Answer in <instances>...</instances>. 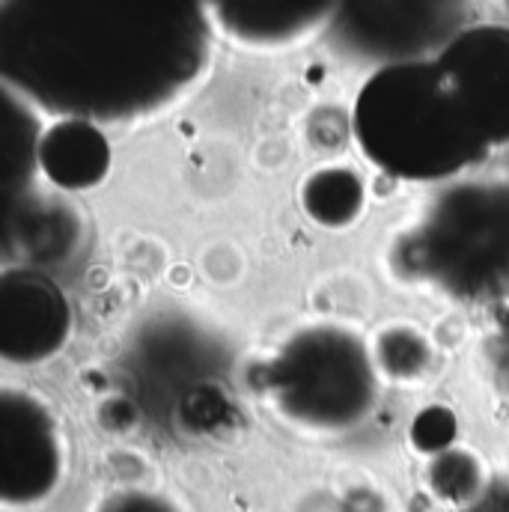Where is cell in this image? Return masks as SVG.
<instances>
[{
	"mask_svg": "<svg viewBox=\"0 0 509 512\" xmlns=\"http://www.w3.org/2000/svg\"><path fill=\"white\" fill-rule=\"evenodd\" d=\"M197 0H3L9 84L57 117L146 120L203 72Z\"/></svg>",
	"mask_w": 509,
	"mask_h": 512,
	"instance_id": "cell-1",
	"label": "cell"
},
{
	"mask_svg": "<svg viewBox=\"0 0 509 512\" xmlns=\"http://www.w3.org/2000/svg\"><path fill=\"white\" fill-rule=\"evenodd\" d=\"M492 149L509 146V30L471 27L438 54Z\"/></svg>",
	"mask_w": 509,
	"mask_h": 512,
	"instance_id": "cell-7",
	"label": "cell"
},
{
	"mask_svg": "<svg viewBox=\"0 0 509 512\" xmlns=\"http://www.w3.org/2000/svg\"><path fill=\"white\" fill-rule=\"evenodd\" d=\"M352 131L367 161L408 182H444L495 152L438 57L379 69L358 93Z\"/></svg>",
	"mask_w": 509,
	"mask_h": 512,
	"instance_id": "cell-2",
	"label": "cell"
},
{
	"mask_svg": "<svg viewBox=\"0 0 509 512\" xmlns=\"http://www.w3.org/2000/svg\"><path fill=\"white\" fill-rule=\"evenodd\" d=\"M256 384L271 417L313 441L361 432L376 417L387 387L373 343L340 322L289 331L259 364Z\"/></svg>",
	"mask_w": 509,
	"mask_h": 512,
	"instance_id": "cell-4",
	"label": "cell"
},
{
	"mask_svg": "<svg viewBox=\"0 0 509 512\" xmlns=\"http://www.w3.org/2000/svg\"><path fill=\"white\" fill-rule=\"evenodd\" d=\"M498 379H501V387L509 393V328L498 340Z\"/></svg>",
	"mask_w": 509,
	"mask_h": 512,
	"instance_id": "cell-14",
	"label": "cell"
},
{
	"mask_svg": "<svg viewBox=\"0 0 509 512\" xmlns=\"http://www.w3.org/2000/svg\"><path fill=\"white\" fill-rule=\"evenodd\" d=\"M387 268L408 286L468 307L509 301V182L444 188L387 248Z\"/></svg>",
	"mask_w": 509,
	"mask_h": 512,
	"instance_id": "cell-3",
	"label": "cell"
},
{
	"mask_svg": "<svg viewBox=\"0 0 509 512\" xmlns=\"http://www.w3.org/2000/svg\"><path fill=\"white\" fill-rule=\"evenodd\" d=\"M370 343H373L376 367L382 373L384 384L417 387L429 379L435 367V346L429 334L417 325H408V322L387 325Z\"/></svg>",
	"mask_w": 509,
	"mask_h": 512,
	"instance_id": "cell-11",
	"label": "cell"
},
{
	"mask_svg": "<svg viewBox=\"0 0 509 512\" xmlns=\"http://www.w3.org/2000/svg\"><path fill=\"white\" fill-rule=\"evenodd\" d=\"M462 512H509V477H492L483 495Z\"/></svg>",
	"mask_w": 509,
	"mask_h": 512,
	"instance_id": "cell-13",
	"label": "cell"
},
{
	"mask_svg": "<svg viewBox=\"0 0 509 512\" xmlns=\"http://www.w3.org/2000/svg\"><path fill=\"white\" fill-rule=\"evenodd\" d=\"M36 164L51 185L63 191H87L105 182L111 170V146L96 123L60 117L42 128Z\"/></svg>",
	"mask_w": 509,
	"mask_h": 512,
	"instance_id": "cell-8",
	"label": "cell"
},
{
	"mask_svg": "<svg viewBox=\"0 0 509 512\" xmlns=\"http://www.w3.org/2000/svg\"><path fill=\"white\" fill-rule=\"evenodd\" d=\"M489 483H492V474L483 456L456 441L432 453L426 462V489L432 492L438 504L450 507L453 512L471 507Z\"/></svg>",
	"mask_w": 509,
	"mask_h": 512,
	"instance_id": "cell-10",
	"label": "cell"
},
{
	"mask_svg": "<svg viewBox=\"0 0 509 512\" xmlns=\"http://www.w3.org/2000/svg\"><path fill=\"white\" fill-rule=\"evenodd\" d=\"M90 512H188V507L164 489L114 486L93 501Z\"/></svg>",
	"mask_w": 509,
	"mask_h": 512,
	"instance_id": "cell-12",
	"label": "cell"
},
{
	"mask_svg": "<svg viewBox=\"0 0 509 512\" xmlns=\"http://www.w3.org/2000/svg\"><path fill=\"white\" fill-rule=\"evenodd\" d=\"M72 340L66 295L36 268H9L0 277V355L15 367H39L63 355Z\"/></svg>",
	"mask_w": 509,
	"mask_h": 512,
	"instance_id": "cell-6",
	"label": "cell"
},
{
	"mask_svg": "<svg viewBox=\"0 0 509 512\" xmlns=\"http://www.w3.org/2000/svg\"><path fill=\"white\" fill-rule=\"evenodd\" d=\"M301 209L322 230L343 233L367 212V188L358 170L346 164H322L301 182Z\"/></svg>",
	"mask_w": 509,
	"mask_h": 512,
	"instance_id": "cell-9",
	"label": "cell"
},
{
	"mask_svg": "<svg viewBox=\"0 0 509 512\" xmlns=\"http://www.w3.org/2000/svg\"><path fill=\"white\" fill-rule=\"evenodd\" d=\"M72 447L63 417L33 387L0 390V504L36 512L57 498L69 477Z\"/></svg>",
	"mask_w": 509,
	"mask_h": 512,
	"instance_id": "cell-5",
	"label": "cell"
}]
</instances>
